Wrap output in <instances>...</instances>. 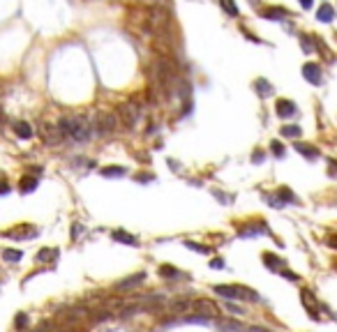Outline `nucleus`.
<instances>
[{"mask_svg": "<svg viewBox=\"0 0 337 332\" xmlns=\"http://www.w3.org/2000/svg\"><path fill=\"white\" fill-rule=\"evenodd\" d=\"M30 175H42V166H32V168H30Z\"/></svg>", "mask_w": 337, "mask_h": 332, "instance_id": "obj_43", "label": "nucleus"}, {"mask_svg": "<svg viewBox=\"0 0 337 332\" xmlns=\"http://www.w3.org/2000/svg\"><path fill=\"white\" fill-rule=\"evenodd\" d=\"M141 118V109H139L137 102H125V104L118 106V120L123 122L125 127H134Z\"/></svg>", "mask_w": 337, "mask_h": 332, "instance_id": "obj_4", "label": "nucleus"}, {"mask_svg": "<svg viewBox=\"0 0 337 332\" xmlns=\"http://www.w3.org/2000/svg\"><path fill=\"white\" fill-rule=\"evenodd\" d=\"M143 281H146V272H137V275H132V277H127V279L118 281V284H115V288H120V291H125V288L139 286V284H143Z\"/></svg>", "mask_w": 337, "mask_h": 332, "instance_id": "obj_12", "label": "nucleus"}, {"mask_svg": "<svg viewBox=\"0 0 337 332\" xmlns=\"http://www.w3.org/2000/svg\"><path fill=\"white\" fill-rule=\"evenodd\" d=\"M146 2H150L153 7H164V9H168V0H146Z\"/></svg>", "mask_w": 337, "mask_h": 332, "instance_id": "obj_33", "label": "nucleus"}, {"mask_svg": "<svg viewBox=\"0 0 337 332\" xmlns=\"http://www.w3.org/2000/svg\"><path fill=\"white\" fill-rule=\"evenodd\" d=\"M60 256V249L56 247H44L37 251V261L39 263H49V261H56V258Z\"/></svg>", "mask_w": 337, "mask_h": 332, "instance_id": "obj_15", "label": "nucleus"}, {"mask_svg": "<svg viewBox=\"0 0 337 332\" xmlns=\"http://www.w3.org/2000/svg\"><path fill=\"white\" fill-rule=\"evenodd\" d=\"M226 309H229L231 314H236V316H238V314H243V309H240V307H236V304H231V302H226Z\"/></svg>", "mask_w": 337, "mask_h": 332, "instance_id": "obj_39", "label": "nucleus"}, {"mask_svg": "<svg viewBox=\"0 0 337 332\" xmlns=\"http://www.w3.org/2000/svg\"><path fill=\"white\" fill-rule=\"evenodd\" d=\"M215 293L226 298V300H252L256 302L259 295L254 293L252 288H245V286H229V284H217L215 286Z\"/></svg>", "mask_w": 337, "mask_h": 332, "instance_id": "obj_3", "label": "nucleus"}, {"mask_svg": "<svg viewBox=\"0 0 337 332\" xmlns=\"http://www.w3.org/2000/svg\"><path fill=\"white\" fill-rule=\"evenodd\" d=\"M109 318H113V314H111V311H107V309L95 311V314H92V321H95V323H104V321H109Z\"/></svg>", "mask_w": 337, "mask_h": 332, "instance_id": "obj_31", "label": "nucleus"}, {"mask_svg": "<svg viewBox=\"0 0 337 332\" xmlns=\"http://www.w3.org/2000/svg\"><path fill=\"white\" fill-rule=\"evenodd\" d=\"M192 309L197 311V314H201V316H206V318H217L220 316V307H217L213 300H208V298L194 300L192 302Z\"/></svg>", "mask_w": 337, "mask_h": 332, "instance_id": "obj_5", "label": "nucleus"}, {"mask_svg": "<svg viewBox=\"0 0 337 332\" xmlns=\"http://www.w3.org/2000/svg\"><path fill=\"white\" fill-rule=\"evenodd\" d=\"M263 263H266V268L273 270V272H282L284 270V261H280L275 254H263Z\"/></svg>", "mask_w": 337, "mask_h": 332, "instance_id": "obj_19", "label": "nucleus"}, {"mask_svg": "<svg viewBox=\"0 0 337 332\" xmlns=\"http://www.w3.org/2000/svg\"><path fill=\"white\" fill-rule=\"evenodd\" d=\"M270 150H273V155H275V157H284V152H286L280 141H273V143H270Z\"/></svg>", "mask_w": 337, "mask_h": 332, "instance_id": "obj_32", "label": "nucleus"}, {"mask_svg": "<svg viewBox=\"0 0 337 332\" xmlns=\"http://www.w3.org/2000/svg\"><path fill=\"white\" fill-rule=\"evenodd\" d=\"M300 302H303L305 311L309 314V318H319V302H316V295L312 293L309 288H303V291H300Z\"/></svg>", "mask_w": 337, "mask_h": 332, "instance_id": "obj_6", "label": "nucleus"}, {"mask_svg": "<svg viewBox=\"0 0 337 332\" xmlns=\"http://www.w3.org/2000/svg\"><path fill=\"white\" fill-rule=\"evenodd\" d=\"M330 166H333V168H330V173H337V162H330Z\"/></svg>", "mask_w": 337, "mask_h": 332, "instance_id": "obj_46", "label": "nucleus"}, {"mask_svg": "<svg viewBox=\"0 0 337 332\" xmlns=\"http://www.w3.org/2000/svg\"><path fill=\"white\" fill-rule=\"evenodd\" d=\"M303 76H305V81L312 83V85H321V81H323V72L316 62H305V65H303Z\"/></svg>", "mask_w": 337, "mask_h": 332, "instance_id": "obj_9", "label": "nucleus"}, {"mask_svg": "<svg viewBox=\"0 0 337 332\" xmlns=\"http://www.w3.org/2000/svg\"><path fill=\"white\" fill-rule=\"evenodd\" d=\"M261 233H268V226H266L263 219H254L247 226H240V231H238L240 238H252V235H261Z\"/></svg>", "mask_w": 337, "mask_h": 332, "instance_id": "obj_8", "label": "nucleus"}, {"mask_svg": "<svg viewBox=\"0 0 337 332\" xmlns=\"http://www.w3.org/2000/svg\"><path fill=\"white\" fill-rule=\"evenodd\" d=\"M277 198H280L284 205H286V203H300L298 196H296L289 187H280V189H277Z\"/></svg>", "mask_w": 337, "mask_h": 332, "instance_id": "obj_22", "label": "nucleus"}, {"mask_svg": "<svg viewBox=\"0 0 337 332\" xmlns=\"http://www.w3.org/2000/svg\"><path fill=\"white\" fill-rule=\"evenodd\" d=\"M213 194L220 198V201H226V205H229V201H233V196H226V194H222V192H213Z\"/></svg>", "mask_w": 337, "mask_h": 332, "instance_id": "obj_37", "label": "nucleus"}, {"mask_svg": "<svg viewBox=\"0 0 337 332\" xmlns=\"http://www.w3.org/2000/svg\"><path fill=\"white\" fill-rule=\"evenodd\" d=\"M296 152H300L303 157H307V159H316L319 157V150H316L314 145H309V143H300V141H296Z\"/></svg>", "mask_w": 337, "mask_h": 332, "instance_id": "obj_16", "label": "nucleus"}, {"mask_svg": "<svg viewBox=\"0 0 337 332\" xmlns=\"http://www.w3.org/2000/svg\"><path fill=\"white\" fill-rule=\"evenodd\" d=\"M280 132H282V136H286V138H300V134H303V129H300L298 125H284Z\"/></svg>", "mask_w": 337, "mask_h": 332, "instance_id": "obj_26", "label": "nucleus"}, {"mask_svg": "<svg viewBox=\"0 0 337 332\" xmlns=\"http://www.w3.org/2000/svg\"><path fill=\"white\" fill-rule=\"evenodd\" d=\"M210 268H215V270H222L224 261H222V258H213V261H210Z\"/></svg>", "mask_w": 337, "mask_h": 332, "instance_id": "obj_36", "label": "nucleus"}, {"mask_svg": "<svg viewBox=\"0 0 337 332\" xmlns=\"http://www.w3.org/2000/svg\"><path fill=\"white\" fill-rule=\"evenodd\" d=\"M263 159H266V155H263L261 150L252 152V162H254V164H259V162H263Z\"/></svg>", "mask_w": 337, "mask_h": 332, "instance_id": "obj_34", "label": "nucleus"}, {"mask_svg": "<svg viewBox=\"0 0 337 332\" xmlns=\"http://www.w3.org/2000/svg\"><path fill=\"white\" fill-rule=\"evenodd\" d=\"M300 5H303L305 9H309L312 5H314V0H300Z\"/></svg>", "mask_w": 337, "mask_h": 332, "instance_id": "obj_42", "label": "nucleus"}, {"mask_svg": "<svg viewBox=\"0 0 337 332\" xmlns=\"http://www.w3.org/2000/svg\"><path fill=\"white\" fill-rule=\"evenodd\" d=\"M125 173H127L125 166H104V168H102V175H104V178H123Z\"/></svg>", "mask_w": 337, "mask_h": 332, "instance_id": "obj_24", "label": "nucleus"}, {"mask_svg": "<svg viewBox=\"0 0 337 332\" xmlns=\"http://www.w3.org/2000/svg\"><path fill=\"white\" fill-rule=\"evenodd\" d=\"M7 192H9V187L5 185V182H0V194H7Z\"/></svg>", "mask_w": 337, "mask_h": 332, "instance_id": "obj_45", "label": "nucleus"}, {"mask_svg": "<svg viewBox=\"0 0 337 332\" xmlns=\"http://www.w3.org/2000/svg\"><path fill=\"white\" fill-rule=\"evenodd\" d=\"M275 113L280 118H293V115L298 113V106L293 104L291 99H277L275 102Z\"/></svg>", "mask_w": 337, "mask_h": 332, "instance_id": "obj_10", "label": "nucleus"}, {"mask_svg": "<svg viewBox=\"0 0 337 332\" xmlns=\"http://www.w3.org/2000/svg\"><path fill=\"white\" fill-rule=\"evenodd\" d=\"M58 129L62 136H69L74 141H88L92 136V120H88L85 115H62L58 120Z\"/></svg>", "mask_w": 337, "mask_h": 332, "instance_id": "obj_1", "label": "nucleus"}, {"mask_svg": "<svg viewBox=\"0 0 337 332\" xmlns=\"http://www.w3.org/2000/svg\"><path fill=\"white\" fill-rule=\"evenodd\" d=\"M14 134L19 136V138H32V127L28 125V122H23V120H19V122H14Z\"/></svg>", "mask_w": 337, "mask_h": 332, "instance_id": "obj_20", "label": "nucleus"}, {"mask_svg": "<svg viewBox=\"0 0 337 332\" xmlns=\"http://www.w3.org/2000/svg\"><path fill=\"white\" fill-rule=\"evenodd\" d=\"M111 238L113 240H118V242H123V245H132V247H139V240L134 238V235H130V233H125V231H111Z\"/></svg>", "mask_w": 337, "mask_h": 332, "instance_id": "obj_17", "label": "nucleus"}, {"mask_svg": "<svg viewBox=\"0 0 337 332\" xmlns=\"http://www.w3.org/2000/svg\"><path fill=\"white\" fill-rule=\"evenodd\" d=\"M39 185L37 175H23L21 180H19V189H21V194H30V192H35Z\"/></svg>", "mask_w": 337, "mask_h": 332, "instance_id": "obj_14", "label": "nucleus"}, {"mask_svg": "<svg viewBox=\"0 0 337 332\" xmlns=\"http://www.w3.org/2000/svg\"><path fill=\"white\" fill-rule=\"evenodd\" d=\"M254 88H256V92H259L261 97H268V95H273V85H270L266 79H256V81H254Z\"/></svg>", "mask_w": 337, "mask_h": 332, "instance_id": "obj_25", "label": "nucleus"}, {"mask_svg": "<svg viewBox=\"0 0 337 332\" xmlns=\"http://www.w3.org/2000/svg\"><path fill=\"white\" fill-rule=\"evenodd\" d=\"M168 309L173 314H187L192 309V302L190 300H176V302H168Z\"/></svg>", "mask_w": 337, "mask_h": 332, "instance_id": "obj_23", "label": "nucleus"}, {"mask_svg": "<svg viewBox=\"0 0 337 332\" xmlns=\"http://www.w3.org/2000/svg\"><path fill=\"white\" fill-rule=\"evenodd\" d=\"M2 258L9 261V263H16V261L23 258V251H19V249H2Z\"/></svg>", "mask_w": 337, "mask_h": 332, "instance_id": "obj_28", "label": "nucleus"}, {"mask_svg": "<svg viewBox=\"0 0 337 332\" xmlns=\"http://www.w3.org/2000/svg\"><path fill=\"white\" fill-rule=\"evenodd\" d=\"M300 42H303V49H305V51H309V49H312V46H309V39H307V35H300Z\"/></svg>", "mask_w": 337, "mask_h": 332, "instance_id": "obj_40", "label": "nucleus"}, {"mask_svg": "<svg viewBox=\"0 0 337 332\" xmlns=\"http://www.w3.org/2000/svg\"><path fill=\"white\" fill-rule=\"evenodd\" d=\"M160 277H164V279H183L185 275L178 268H173V265H162L160 268Z\"/></svg>", "mask_w": 337, "mask_h": 332, "instance_id": "obj_21", "label": "nucleus"}, {"mask_svg": "<svg viewBox=\"0 0 337 332\" xmlns=\"http://www.w3.org/2000/svg\"><path fill=\"white\" fill-rule=\"evenodd\" d=\"M220 7H222L229 16H238V5L233 0H220Z\"/></svg>", "mask_w": 337, "mask_h": 332, "instance_id": "obj_29", "label": "nucleus"}, {"mask_svg": "<svg viewBox=\"0 0 337 332\" xmlns=\"http://www.w3.org/2000/svg\"><path fill=\"white\" fill-rule=\"evenodd\" d=\"M37 233H39L37 226H28V224H26V226H16V228H12V231H7L9 238H28V240H30V238H35Z\"/></svg>", "mask_w": 337, "mask_h": 332, "instance_id": "obj_11", "label": "nucleus"}, {"mask_svg": "<svg viewBox=\"0 0 337 332\" xmlns=\"http://www.w3.org/2000/svg\"><path fill=\"white\" fill-rule=\"evenodd\" d=\"M245 332H268V330H263V328H245Z\"/></svg>", "mask_w": 337, "mask_h": 332, "instance_id": "obj_44", "label": "nucleus"}, {"mask_svg": "<svg viewBox=\"0 0 337 332\" xmlns=\"http://www.w3.org/2000/svg\"><path fill=\"white\" fill-rule=\"evenodd\" d=\"M79 233H84V226H81V224H77V221H74V224H72V238H77Z\"/></svg>", "mask_w": 337, "mask_h": 332, "instance_id": "obj_35", "label": "nucleus"}, {"mask_svg": "<svg viewBox=\"0 0 337 332\" xmlns=\"http://www.w3.org/2000/svg\"><path fill=\"white\" fill-rule=\"evenodd\" d=\"M328 247L337 249V235H330V238H328Z\"/></svg>", "mask_w": 337, "mask_h": 332, "instance_id": "obj_41", "label": "nucleus"}, {"mask_svg": "<svg viewBox=\"0 0 337 332\" xmlns=\"http://www.w3.org/2000/svg\"><path fill=\"white\" fill-rule=\"evenodd\" d=\"M282 275H284V277H286L289 281H298V275H293L291 270H282Z\"/></svg>", "mask_w": 337, "mask_h": 332, "instance_id": "obj_38", "label": "nucleus"}, {"mask_svg": "<svg viewBox=\"0 0 337 332\" xmlns=\"http://www.w3.org/2000/svg\"><path fill=\"white\" fill-rule=\"evenodd\" d=\"M118 113H111V111H97L92 115V129L95 134L100 136H107V134H113L118 129Z\"/></svg>", "mask_w": 337, "mask_h": 332, "instance_id": "obj_2", "label": "nucleus"}, {"mask_svg": "<svg viewBox=\"0 0 337 332\" xmlns=\"http://www.w3.org/2000/svg\"><path fill=\"white\" fill-rule=\"evenodd\" d=\"M28 323H30V318H28V314H16V318H14V328L16 330H26L28 328Z\"/></svg>", "mask_w": 337, "mask_h": 332, "instance_id": "obj_30", "label": "nucleus"}, {"mask_svg": "<svg viewBox=\"0 0 337 332\" xmlns=\"http://www.w3.org/2000/svg\"><path fill=\"white\" fill-rule=\"evenodd\" d=\"M39 136H42V138H44V143H49V145H56L62 138L58 125L54 127V125H49V122H39Z\"/></svg>", "mask_w": 337, "mask_h": 332, "instance_id": "obj_7", "label": "nucleus"}, {"mask_svg": "<svg viewBox=\"0 0 337 332\" xmlns=\"http://www.w3.org/2000/svg\"><path fill=\"white\" fill-rule=\"evenodd\" d=\"M185 247L192 249V251H197V254H210V247L208 245H199V242H194V240H185Z\"/></svg>", "mask_w": 337, "mask_h": 332, "instance_id": "obj_27", "label": "nucleus"}, {"mask_svg": "<svg viewBox=\"0 0 337 332\" xmlns=\"http://www.w3.org/2000/svg\"><path fill=\"white\" fill-rule=\"evenodd\" d=\"M316 19H319L321 23L333 21V19H335V9H333V5H330V2H321L319 9H316Z\"/></svg>", "mask_w": 337, "mask_h": 332, "instance_id": "obj_13", "label": "nucleus"}, {"mask_svg": "<svg viewBox=\"0 0 337 332\" xmlns=\"http://www.w3.org/2000/svg\"><path fill=\"white\" fill-rule=\"evenodd\" d=\"M284 16H289V12L284 7H268L263 9V19H268V21H282Z\"/></svg>", "mask_w": 337, "mask_h": 332, "instance_id": "obj_18", "label": "nucleus"}]
</instances>
